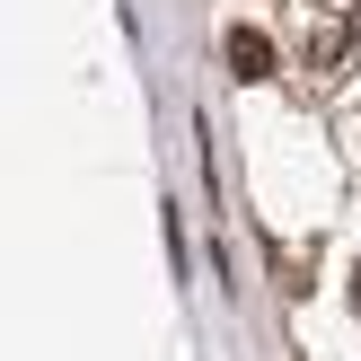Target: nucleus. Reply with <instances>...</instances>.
Here are the masks:
<instances>
[{
	"label": "nucleus",
	"mask_w": 361,
	"mask_h": 361,
	"mask_svg": "<svg viewBox=\"0 0 361 361\" xmlns=\"http://www.w3.org/2000/svg\"><path fill=\"white\" fill-rule=\"evenodd\" d=\"M353 44H361V18H353V0H317V27H309V44H300V62L335 80V71L353 62Z\"/></svg>",
	"instance_id": "obj_1"
},
{
	"label": "nucleus",
	"mask_w": 361,
	"mask_h": 361,
	"mask_svg": "<svg viewBox=\"0 0 361 361\" xmlns=\"http://www.w3.org/2000/svg\"><path fill=\"white\" fill-rule=\"evenodd\" d=\"M229 71H238V80H274V35L238 27V35H229Z\"/></svg>",
	"instance_id": "obj_2"
},
{
	"label": "nucleus",
	"mask_w": 361,
	"mask_h": 361,
	"mask_svg": "<svg viewBox=\"0 0 361 361\" xmlns=\"http://www.w3.org/2000/svg\"><path fill=\"white\" fill-rule=\"evenodd\" d=\"M353 309H361V274H353Z\"/></svg>",
	"instance_id": "obj_3"
}]
</instances>
